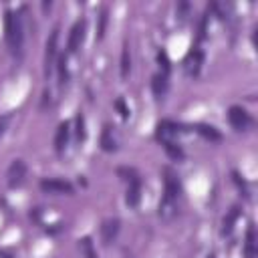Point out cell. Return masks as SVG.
<instances>
[{"label":"cell","instance_id":"cell-19","mask_svg":"<svg viewBox=\"0 0 258 258\" xmlns=\"http://www.w3.org/2000/svg\"><path fill=\"white\" fill-rule=\"evenodd\" d=\"M159 143L163 145V149L167 151L169 157H173V159H183V149L179 147V143H175L173 139H165V141H159Z\"/></svg>","mask_w":258,"mask_h":258},{"label":"cell","instance_id":"cell-7","mask_svg":"<svg viewBox=\"0 0 258 258\" xmlns=\"http://www.w3.org/2000/svg\"><path fill=\"white\" fill-rule=\"evenodd\" d=\"M40 189L42 191H46V194H67V196H71V194H75V187H73V183L71 181H67V179H58V177H50V179H40Z\"/></svg>","mask_w":258,"mask_h":258},{"label":"cell","instance_id":"cell-24","mask_svg":"<svg viewBox=\"0 0 258 258\" xmlns=\"http://www.w3.org/2000/svg\"><path fill=\"white\" fill-rule=\"evenodd\" d=\"M157 60H159L161 73L169 75V58H167V52H165V50H159V52H157Z\"/></svg>","mask_w":258,"mask_h":258},{"label":"cell","instance_id":"cell-6","mask_svg":"<svg viewBox=\"0 0 258 258\" xmlns=\"http://www.w3.org/2000/svg\"><path fill=\"white\" fill-rule=\"evenodd\" d=\"M85 32H87V20L81 18L73 24L71 34H69V42H67V50L69 52H77L81 48V44L85 42Z\"/></svg>","mask_w":258,"mask_h":258},{"label":"cell","instance_id":"cell-5","mask_svg":"<svg viewBox=\"0 0 258 258\" xmlns=\"http://www.w3.org/2000/svg\"><path fill=\"white\" fill-rule=\"evenodd\" d=\"M179 194H181V183H179L175 171L171 167H163V196L177 202Z\"/></svg>","mask_w":258,"mask_h":258},{"label":"cell","instance_id":"cell-16","mask_svg":"<svg viewBox=\"0 0 258 258\" xmlns=\"http://www.w3.org/2000/svg\"><path fill=\"white\" fill-rule=\"evenodd\" d=\"M202 137H206V139H210V141H220L222 139V133L214 127V125H206V123H200V125H196L194 127Z\"/></svg>","mask_w":258,"mask_h":258},{"label":"cell","instance_id":"cell-15","mask_svg":"<svg viewBox=\"0 0 258 258\" xmlns=\"http://www.w3.org/2000/svg\"><path fill=\"white\" fill-rule=\"evenodd\" d=\"M101 149L107 151V153H111V151L117 149V143H115V137H113V131H111L109 125L103 127V133H101Z\"/></svg>","mask_w":258,"mask_h":258},{"label":"cell","instance_id":"cell-8","mask_svg":"<svg viewBox=\"0 0 258 258\" xmlns=\"http://www.w3.org/2000/svg\"><path fill=\"white\" fill-rule=\"evenodd\" d=\"M6 177H8V185L10 187H20L26 179V163L22 159H14L6 171Z\"/></svg>","mask_w":258,"mask_h":258},{"label":"cell","instance_id":"cell-9","mask_svg":"<svg viewBox=\"0 0 258 258\" xmlns=\"http://www.w3.org/2000/svg\"><path fill=\"white\" fill-rule=\"evenodd\" d=\"M119 230H121V220L119 218L105 220L103 226H101V240H103V244L109 246L111 242H115L117 236H119Z\"/></svg>","mask_w":258,"mask_h":258},{"label":"cell","instance_id":"cell-11","mask_svg":"<svg viewBox=\"0 0 258 258\" xmlns=\"http://www.w3.org/2000/svg\"><path fill=\"white\" fill-rule=\"evenodd\" d=\"M69 133H71L69 123H67V121H64V123H60V125H58V129H56V135H54V151H56L58 155H60V153H64V149H67Z\"/></svg>","mask_w":258,"mask_h":258},{"label":"cell","instance_id":"cell-10","mask_svg":"<svg viewBox=\"0 0 258 258\" xmlns=\"http://www.w3.org/2000/svg\"><path fill=\"white\" fill-rule=\"evenodd\" d=\"M202 62H204L202 50H200V48H191V50L187 52V56H185V71H187V75H189V77H196V75L200 73Z\"/></svg>","mask_w":258,"mask_h":258},{"label":"cell","instance_id":"cell-22","mask_svg":"<svg viewBox=\"0 0 258 258\" xmlns=\"http://www.w3.org/2000/svg\"><path fill=\"white\" fill-rule=\"evenodd\" d=\"M87 139V129H85V115L79 111L77 113V141L83 143Z\"/></svg>","mask_w":258,"mask_h":258},{"label":"cell","instance_id":"cell-3","mask_svg":"<svg viewBox=\"0 0 258 258\" xmlns=\"http://www.w3.org/2000/svg\"><path fill=\"white\" fill-rule=\"evenodd\" d=\"M58 58V28H54L46 40L44 46V77H48L52 73V67Z\"/></svg>","mask_w":258,"mask_h":258},{"label":"cell","instance_id":"cell-21","mask_svg":"<svg viewBox=\"0 0 258 258\" xmlns=\"http://www.w3.org/2000/svg\"><path fill=\"white\" fill-rule=\"evenodd\" d=\"M238 214H240V210L234 206L232 210H230V214L224 218V226H222V234H230L232 232V228H234V222H236V218H238Z\"/></svg>","mask_w":258,"mask_h":258},{"label":"cell","instance_id":"cell-25","mask_svg":"<svg viewBox=\"0 0 258 258\" xmlns=\"http://www.w3.org/2000/svg\"><path fill=\"white\" fill-rule=\"evenodd\" d=\"M115 109L119 111V115H121L123 119H129V107H125V101H123V99H117V101H115Z\"/></svg>","mask_w":258,"mask_h":258},{"label":"cell","instance_id":"cell-23","mask_svg":"<svg viewBox=\"0 0 258 258\" xmlns=\"http://www.w3.org/2000/svg\"><path fill=\"white\" fill-rule=\"evenodd\" d=\"M109 12H107V8H103L101 10V14H99V26H97V40H103L105 38V28H107V16Z\"/></svg>","mask_w":258,"mask_h":258},{"label":"cell","instance_id":"cell-2","mask_svg":"<svg viewBox=\"0 0 258 258\" xmlns=\"http://www.w3.org/2000/svg\"><path fill=\"white\" fill-rule=\"evenodd\" d=\"M117 175H121L123 181L127 183V194H125L127 206L129 208H137L139 202H141V187H143L139 171L133 169V167H117Z\"/></svg>","mask_w":258,"mask_h":258},{"label":"cell","instance_id":"cell-13","mask_svg":"<svg viewBox=\"0 0 258 258\" xmlns=\"http://www.w3.org/2000/svg\"><path fill=\"white\" fill-rule=\"evenodd\" d=\"M175 214H177V202L163 196L161 202H159V218L161 220H171Z\"/></svg>","mask_w":258,"mask_h":258},{"label":"cell","instance_id":"cell-14","mask_svg":"<svg viewBox=\"0 0 258 258\" xmlns=\"http://www.w3.org/2000/svg\"><path fill=\"white\" fill-rule=\"evenodd\" d=\"M244 252H246V258H256V228H254V224L248 226Z\"/></svg>","mask_w":258,"mask_h":258},{"label":"cell","instance_id":"cell-18","mask_svg":"<svg viewBox=\"0 0 258 258\" xmlns=\"http://www.w3.org/2000/svg\"><path fill=\"white\" fill-rule=\"evenodd\" d=\"M56 69H58V87H64L69 83V67H67V56L64 54H58Z\"/></svg>","mask_w":258,"mask_h":258},{"label":"cell","instance_id":"cell-4","mask_svg":"<svg viewBox=\"0 0 258 258\" xmlns=\"http://www.w3.org/2000/svg\"><path fill=\"white\" fill-rule=\"evenodd\" d=\"M228 121H230V125H232L236 131H246V129L252 125L250 113H248L244 107H240V105H232V107L228 109Z\"/></svg>","mask_w":258,"mask_h":258},{"label":"cell","instance_id":"cell-12","mask_svg":"<svg viewBox=\"0 0 258 258\" xmlns=\"http://www.w3.org/2000/svg\"><path fill=\"white\" fill-rule=\"evenodd\" d=\"M151 91H153L155 99L165 97V93H167V75L165 73L159 71L157 75H153V79H151Z\"/></svg>","mask_w":258,"mask_h":258},{"label":"cell","instance_id":"cell-17","mask_svg":"<svg viewBox=\"0 0 258 258\" xmlns=\"http://www.w3.org/2000/svg\"><path fill=\"white\" fill-rule=\"evenodd\" d=\"M79 246H81V252H83V256H85V258H99L97 248H95V244H93V238H91V236H83V238L79 240Z\"/></svg>","mask_w":258,"mask_h":258},{"label":"cell","instance_id":"cell-26","mask_svg":"<svg viewBox=\"0 0 258 258\" xmlns=\"http://www.w3.org/2000/svg\"><path fill=\"white\" fill-rule=\"evenodd\" d=\"M10 119H12V113H6V115H2V117H0V139H2V135L6 133V129H8Z\"/></svg>","mask_w":258,"mask_h":258},{"label":"cell","instance_id":"cell-1","mask_svg":"<svg viewBox=\"0 0 258 258\" xmlns=\"http://www.w3.org/2000/svg\"><path fill=\"white\" fill-rule=\"evenodd\" d=\"M4 38L10 48V52L20 58L22 56V44H24V32H22V18L18 12L6 10L4 14Z\"/></svg>","mask_w":258,"mask_h":258},{"label":"cell","instance_id":"cell-20","mask_svg":"<svg viewBox=\"0 0 258 258\" xmlns=\"http://www.w3.org/2000/svg\"><path fill=\"white\" fill-rule=\"evenodd\" d=\"M129 71H131V52H129V44L125 42L121 50V79H127Z\"/></svg>","mask_w":258,"mask_h":258}]
</instances>
